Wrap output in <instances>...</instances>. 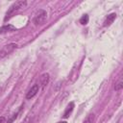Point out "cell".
<instances>
[{"mask_svg":"<svg viewBox=\"0 0 123 123\" xmlns=\"http://www.w3.org/2000/svg\"><path fill=\"white\" fill-rule=\"evenodd\" d=\"M26 5H27V2H26V1H16V2H14V3L9 8V10L7 11L6 16H5L4 20L6 21V20L9 19L10 17H12V16L14 14L15 12H17V11H19L20 9L24 8Z\"/></svg>","mask_w":123,"mask_h":123,"instance_id":"6da1fadb","label":"cell"},{"mask_svg":"<svg viewBox=\"0 0 123 123\" xmlns=\"http://www.w3.org/2000/svg\"><path fill=\"white\" fill-rule=\"evenodd\" d=\"M46 17H47V12L44 10H38L34 16L33 21L36 25H41L45 22Z\"/></svg>","mask_w":123,"mask_h":123,"instance_id":"7a4b0ae2","label":"cell"},{"mask_svg":"<svg viewBox=\"0 0 123 123\" xmlns=\"http://www.w3.org/2000/svg\"><path fill=\"white\" fill-rule=\"evenodd\" d=\"M16 47H17V44H15V43H10V44L5 45V46L0 50V59L4 58V57H6L7 55H9L10 53H12Z\"/></svg>","mask_w":123,"mask_h":123,"instance_id":"3957f363","label":"cell"},{"mask_svg":"<svg viewBox=\"0 0 123 123\" xmlns=\"http://www.w3.org/2000/svg\"><path fill=\"white\" fill-rule=\"evenodd\" d=\"M38 89H39V85H37V84L34 85V86L29 89V91L27 92V94H26V98H27V99H31V98H33L35 95H37V93L38 92Z\"/></svg>","mask_w":123,"mask_h":123,"instance_id":"277c9868","label":"cell"},{"mask_svg":"<svg viewBox=\"0 0 123 123\" xmlns=\"http://www.w3.org/2000/svg\"><path fill=\"white\" fill-rule=\"evenodd\" d=\"M49 79H50V77H49L48 73H44V74H42L40 76V78H39V85L41 86V87H45L48 85Z\"/></svg>","mask_w":123,"mask_h":123,"instance_id":"5b68a950","label":"cell"},{"mask_svg":"<svg viewBox=\"0 0 123 123\" xmlns=\"http://www.w3.org/2000/svg\"><path fill=\"white\" fill-rule=\"evenodd\" d=\"M115 18H116V13H115V12L110 13V14L106 17V19H105V21H104V26H105V27L110 26V25L114 21Z\"/></svg>","mask_w":123,"mask_h":123,"instance_id":"8992f818","label":"cell"},{"mask_svg":"<svg viewBox=\"0 0 123 123\" xmlns=\"http://www.w3.org/2000/svg\"><path fill=\"white\" fill-rule=\"evenodd\" d=\"M13 31H15V27L11 25V24L4 25L0 28V34H5V33H8V32H13Z\"/></svg>","mask_w":123,"mask_h":123,"instance_id":"52a82bcc","label":"cell"},{"mask_svg":"<svg viewBox=\"0 0 123 123\" xmlns=\"http://www.w3.org/2000/svg\"><path fill=\"white\" fill-rule=\"evenodd\" d=\"M73 109H74V103H73V102H70V103L67 105V107H66V109H65V111H64L63 117H64V118H67V117L69 116V114L72 112Z\"/></svg>","mask_w":123,"mask_h":123,"instance_id":"ba28073f","label":"cell"},{"mask_svg":"<svg viewBox=\"0 0 123 123\" xmlns=\"http://www.w3.org/2000/svg\"><path fill=\"white\" fill-rule=\"evenodd\" d=\"M94 120H95V115L93 113H90L86 117L83 123H94Z\"/></svg>","mask_w":123,"mask_h":123,"instance_id":"9c48e42d","label":"cell"},{"mask_svg":"<svg viewBox=\"0 0 123 123\" xmlns=\"http://www.w3.org/2000/svg\"><path fill=\"white\" fill-rule=\"evenodd\" d=\"M80 23L82 25H86L88 23V15L87 14H84L81 18H80Z\"/></svg>","mask_w":123,"mask_h":123,"instance_id":"30bf717a","label":"cell"},{"mask_svg":"<svg viewBox=\"0 0 123 123\" xmlns=\"http://www.w3.org/2000/svg\"><path fill=\"white\" fill-rule=\"evenodd\" d=\"M122 87H123V82H122L121 79H119V81H118V82L115 84V86H114V89H115L116 91H119V90L122 89Z\"/></svg>","mask_w":123,"mask_h":123,"instance_id":"8fae6325","label":"cell"},{"mask_svg":"<svg viewBox=\"0 0 123 123\" xmlns=\"http://www.w3.org/2000/svg\"><path fill=\"white\" fill-rule=\"evenodd\" d=\"M16 115H17V113L13 114V116H12V118H11V119H10V120L8 121V123H12V121H13V120H14V119L16 118Z\"/></svg>","mask_w":123,"mask_h":123,"instance_id":"7c38bea8","label":"cell"},{"mask_svg":"<svg viewBox=\"0 0 123 123\" xmlns=\"http://www.w3.org/2000/svg\"><path fill=\"white\" fill-rule=\"evenodd\" d=\"M5 120H6V118L4 116H1L0 117V123H5Z\"/></svg>","mask_w":123,"mask_h":123,"instance_id":"4fadbf2b","label":"cell"},{"mask_svg":"<svg viewBox=\"0 0 123 123\" xmlns=\"http://www.w3.org/2000/svg\"><path fill=\"white\" fill-rule=\"evenodd\" d=\"M58 123H67L66 121H60V122H58Z\"/></svg>","mask_w":123,"mask_h":123,"instance_id":"5bb4252c","label":"cell"}]
</instances>
